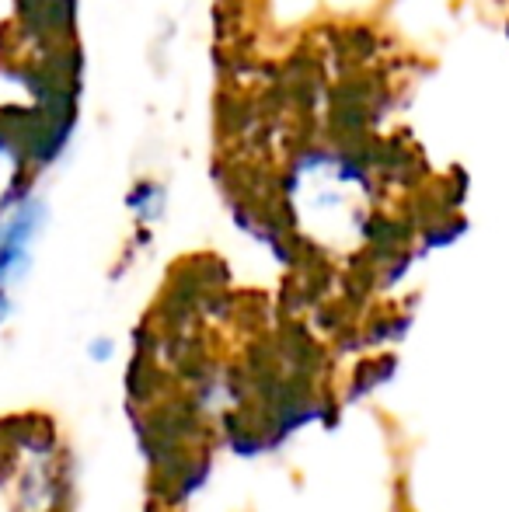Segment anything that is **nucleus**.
Instances as JSON below:
<instances>
[{
	"instance_id": "nucleus-1",
	"label": "nucleus",
	"mask_w": 509,
	"mask_h": 512,
	"mask_svg": "<svg viewBox=\"0 0 509 512\" xmlns=\"http://www.w3.org/2000/svg\"><path fill=\"white\" fill-rule=\"evenodd\" d=\"M42 220H46V206L39 199H18L11 213L0 220V290H11L28 272Z\"/></svg>"
},
{
	"instance_id": "nucleus-2",
	"label": "nucleus",
	"mask_w": 509,
	"mask_h": 512,
	"mask_svg": "<svg viewBox=\"0 0 509 512\" xmlns=\"http://www.w3.org/2000/svg\"><path fill=\"white\" fill-rule=\"evenodd\" d=\"M7 317H11V297H7V290H0V328L7 324Z\"/></svg>"
}]
</instances>
